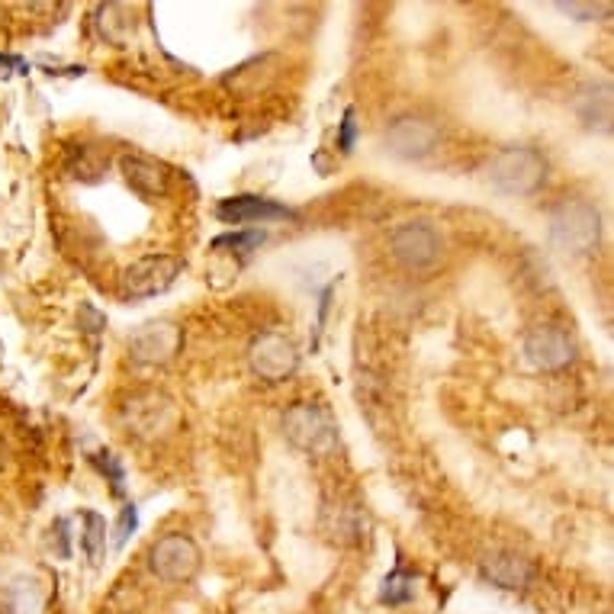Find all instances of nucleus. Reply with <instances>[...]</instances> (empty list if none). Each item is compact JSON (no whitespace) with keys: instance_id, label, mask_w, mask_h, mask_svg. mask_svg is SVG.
<instances>
[{"instance_id":"3","label":"nucleus","mask_w":614,"mask_h":614,"mask_svg":"<svg viewBox=\"0 0 614 614\" xmlns=\"http://www.w3.org/2000/svg\"><path fill=\"white\" fill-rule=\"evenodd\" d=\"M283 431L287 438L306 454L325 457L338 447V422L319 402H296L283 415Z\"/></svg>"},{"instance_id":"21","label":"nucleus","mask_w":614,"mask_h":614,"mask_svg":"<svg viewBox=\"0 0 614 614\" xmlns=\"http://www.w3.org/2000/svg\"><path fill=\"white\" fill-rule=\"evenodd\" d=\"M97 463L103 467V473H110V476H113L116 492H123V467H119V463H116V457H113V454H100Z\"/></svg>"},{"instance_id":"7","label":"nucleus","mask_w":614,"mask_h":614,"mask_svg":"<svg viewBox=\"0 0 614 614\" xmlns=\"http://www.w3.org/2000/svg\"><path fill=\"white\" fill-rule=\"evenodd\" d=\"M200 569V547L187 534H168L152 547V573L164 582H187Z\"/></svg>"},{"instance_id":"15","label":"nucleus","mask_w":614,"mask_h":614,"mask_svg":"<svg viewBox=\"0 0 614 614\" xmlns=\"http://www.w3.org/2000/svg\"><path fill=\"white\" fill-rule=\"evenodd\" d=\"M412 595H415V579L409 573H402V569H396V573H389L386 582H383L380 602H386V605H406Z\"/></svg>"},{"instance_id":"11","label":"nucleus","mask_w":614,"mask_h":614,"mask_svg":"<svg viewBox=\"0 0 614 614\" xmlns=\"http://www.w3.org/2000/svg\"><path fill=\"white\" fill-rule=\"evenodd\" d=\"M216 216L222 222H229V226H245V222H274V219H293L296 213L290 206H280L274 200H264V197H229L222 200Z\"/></svg>"},{"instance_id":"16","label":"nucleus","mask_w":614,"mask_h":614,"mask_svg":"<svg viewBox=\"0 0 614 614\" xmlns=\"http://www.w3.org/2000/svg\"><path fill=\"white\" fill-rule=\"evenodd\" d=\"M84 524H87V534H84V550L87 557L97 560L103 544H107V521H103L97 512H84Z\"/></svg>"},{"instance_id":"23","label":"nucleus","mask_w":614,"mask_h":614,"mask_svg":"<svg viewBox=\"0 0 614 614\" xmlns=\"http://www.w3.org/2000/svg\"><path fill=\"white\" fill-rule=\"evenodd\" d=\"M4 454H7V451H4V444H0V467H4Z\"/></svg>"},{"instance_id":"5","label":"nucleus","mask_w":614,"mask_h":614,"mask_svg":"<svg viewBox=\"0 0 614 614\" xmlns=\"http://www.w3.org/2000/svg\"><path fill=\"white\" fill-rule=\"evenodd\" d=\"M184 332L181 325H174L168 319H155L139 325L136 332L129 335V354L136 357L139 364H168L171 357L181 351Z\"/></svg>"},{"instance_id":"12","label":"nucleus","mask_w":614,"mask_h":614,"mask_svg":"<svg viewBox=\"0 0 614 614\" xmlns=\"http://www.w3.org/2000/svg\"><path fill=\"white\" fill-rule=\"evenodd\" d=\"M479 569H483V576L492 582V586L512 589V592L524 589L534 579V566L524 557H518V553H508V550L489 553V557L479 563Z\"/></svg>"},{"instance_id":"14","label":"nucleus","mask_w":614,"mask_h":614,"mask_svg":"<svg viewBox=\"0 0 614 614\" xmlns=\"http://www.w3.org/2000/svg\"><path fill=\"white\" fill-rule=\"evenodd\" d=\"M4 602H7L10 614H39L42 595H39V589L33 586V582H13V586L7 589Z\"/></svg>"},{"instance_id":"22","label":"nucleus","mask_w":614,"mask_h":614,"mask_svg":"<svg viewBox=\"0 0 614 614\" xmlns=\"http://www.w3.org/2000/svg\"><path fill=\"white\" fill-rule=\"evenodd\" d=\"M55 528H58V553H62V557H71V547H68V521H58Z\"/></svg>"},{"instance_id":"6","label":"nucleus","mask_w":614,"mask_h":614,"mask_svg":"<svg viewBox=\"0 0 614 614\" xmlns=\"http://www.w3.org/2000/svg\"><path fill=\"white\" fill-rule=\"evenodd\" d=\"M184 271V264L177 258H168V254H152V258H142L132 267H126L123 274V290L132 299H148L158 296L164 290L174 287L177 274Z\"/></svg>"},{"instance_id":"4","label":"nucleus","mask_w":614,"mask_h":614,"mask_svg":"<svg viewBox=\"0 0 614 614\" xmlns=\"http://www.w3.org/2000/svg\"><path fill=\"white\" fill-rule=\"evenodd\" d=\"M389 248H393V258L406 271H431L444 251L441 235L428 222H406V226H399L389 235Z\"/></svg>"},{"instance_id":"1","label":"nucleus","mask_w":614,"mask_h":614,"mask_svg":"<svg viewBox=\"0 0 614 614\" xmlns=\"http://www.w3.org/2000/svg\"><path fill=\"white\" fill-rule=\"evenodd\" d=\"M602 238V216L589 200H563L550 213V242L563 254H589Z\"/></svg>"},{"instance_id":"17","label":"nucleus","mask_w":614,"mask_h":614,"mask_svg":"<svg viewBox=\"0 0 614 614\" xmlns=\"http://www.w3.org/2000/svg\"><path fill=\"white\" fill-rule=\"evenodd\" d=\"M264 232L258 229H251V232H232V235H219L213 248H235V251H251V248H258L264 242Z\"/></svg>"},{"instance_id":"19","label":"nucleus","mask_w":614,"mask_h":614,"mask_svg":"<svg viewBox=\"0 0 614 614\" xmlns=\"http://www.w3.org/2000/svg\"><path fill=\"white\" fill-rule=\"evenodd\" d=\"M357 142V123H354V110H344L341 123H338V148L341 152H351Z\"/></svg>"},{"instance_id":"20","label":"nucleus","mask_w":614,"mask_h":614,"mask_svg":"<svg viewBox=\"0 0 614 614\" xmlns=\"http://www.w3.org/2000/svg\"><path fill=\"white\" fill-rule=\"evenodd\" d=\"M136 524H139V512H136V505H126L123 508V518H119V531H116V544H123L126 537L136 531Z\"/></svg>"},{"instance_id":"18","label":"nucleus","mask_w":614,"mask_h":614,"mask_svg":"<svg viewBox=\"0 0 614 614\" xmlns=\"http://www.w3.org/2000/svg\"><path fill=\"white\" fill-rule=\"evenodd\" d=\"M560 13L566 17H579V20H595V17H608L611 4H557Z\"/></svg>"},{"instance_id":"13","label":"nucleus","mask_w":614,"mask_h":614,"mask_svg":"<svg viewBox=\"0 0 614 614\" xmlns=\"http://www.w3.org/2000/svg\"><path fill=\"white\" fill-rule=\"evenodd\" d=\"M119 168H123L126 184L136 193H142V197H164V193H168V174H164L161 164L126 155L119 161Z\"/></svg>"},{"instance_id":"2","label":"nucleus","mask_w":614,"mask_h":614,"mask_svg":"<svg viewBox=\"0 0 614 614\" xmlns=\"http://www.w3.org/2000/svg\"><path fill=\"white\" fill-rule=\"evenodd\" d=\"M486 177L505 193L528 197V193H534L544 184L547 161L531 145H508L486 161Z\"/></svg>"},{"instance_id":"8","label":"nucleus","mask_w":614,"mask_h":614,"mask_svg":"<svg viewBox=\"0 0 614 614\" xmlns=\"http://www.w3.org/2000/svg\"><path fill=\"white\" fill-rule=\"evenodd\" d=\"M248 361H251V370L258 373L261 380H287L296 373L299 367V354L293 348V341H287L283 335H274L267 332L261 338H254L251 351H248Z\"/></svg>"},{"instance_id":"9","label":"nucleus","mask_w":614,"mask_h":614,"mask_svg":"<svg viewBox=\"0 0 614 614\" xmlns=\"http://www.w3.org/2000/svg\"><path fill=\"white\" fill-rule=\"evenodd\" d=\"M524 354L537 370H563L573 364L576 357V344L569 338L563 328H553V325H537L531 328V335L524 338Z\"/></svg>"},{"instance_id":"10","label":"nucleus","mask_w":614,"mask_h":614,"mask_svg":"<svg viewBox=\"0 0 614 614\" xmlns=\"http://www.w3.org/2000/svg\"><path fill=\"white\" fill-rule=\"evenodd\" d=\"M438 139H441L438 126L422 116H399L396 123H389L383 136L386 148L396 158H425L428 152H434Z\"/></svg>"}]
</instances>
